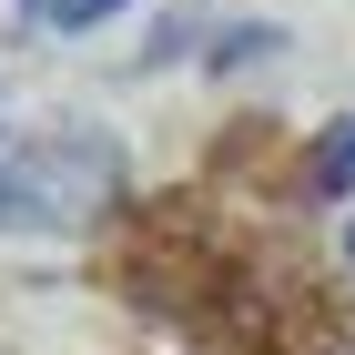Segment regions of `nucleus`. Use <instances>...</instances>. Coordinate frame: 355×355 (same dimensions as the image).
Listing matches in <instances>:
<instances>
[{
  "label": "nucleus",
  "mask_w": 355,
  "mask_h": 355,
  "mask_svg": "<svg viewBox=\"0 0 355 355\" xmlns=\"http://www.w3.org/2000/svg\"><path fill=\"white\" fill-rule=\"evenodd\" d=\"M122 203V142L92 122H51L31 142H0V223L10 234H82Z\"/></svg>",
  "instance_id": "f257e3e1"
},
{
  "label": "nucleus",
  "mask_w": 355,
  "mask_h": 355,
  "mask_svg": "<svg viewBox=\"0 0 355 355\" xmlns=\"http://www.w3.org/2000/svg\"><path fill=\"white\" fill-rule=\"evenodd\" d=\"M264 51H284V31H264V21H244V31H223L214 41V71H254Z\"/></svg>",
  "instance_id": "7ed1b4c3"
},
{
  "label": "nucleus",
  "mask_w": 355,
  "mask_h": 355,
  "mask_svg": "<svg viewBox=\"0 0 355 355\" xmlns=\"http://www.w3.org/2000/svg\"><path fill=\"white\" fill-rule=\"evenodd\" d=\"M112 10H132V0H41V21H51V31H102Z\"/></svg>",
  "instance_id": "20e7f679"
},
{
  "label": "nucleus",
  "mask_w": 355,
  "mask_h": 355,
  "mask_svg": "<svg viewBox=\"0 0 355 355\" xmlns=\"http://www.w3.org/2000/svg\"><path fill=\"white\" fill-rule=\"evenodd\" d=\"M345 264H355V214H345Z\"/></svg>",
  "instance_id": "39448f33"
},
{
  "label": "nucleus",
  "mask_w": 355,
  "mask_h": 355,
  "mask_svg": "<svg viewBox=\"0 0 355 355\" xmlns=\"http://www.w3.org/2000/svg\"><path fill=\"white\" fill-rule=\"evenodd\" d=\"M304 193H315V203H345V193H355V112L315 132V153H304Z\"/></svg>",
  "instance_id": "f03ea898"
}]
</instances>
